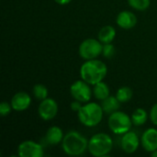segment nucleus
Wrapping results in <instances>:
<instances>
[{
	"instance_id": "b1692460",
	"label": "nucleus",
	"mask_w": 157,
	"mask_h": 157,
	"mask_svg": "<svg viewBox=\"0 0 157 157\" xmlns=\"http://www.w3.org/2000/svg\"><path fill=\"white\" fill-rule=\"evenodd\" d=\"M150 120L152 121L153 124L156 125L157 126V103L155 104L150 111Z\"/></svg>"
},
{
	"instance_id": "ddd939ff",
	"label": "nucleus",
	"mask_w": 157,
	"mask_h": 157,
	"mask_svg": "<svg viewBox=\"0 0 157 157\" xmlns=\"http://www.w3.org/2000/svg\"><path fill=\"white\" fill-rule=\"evenodd\" d=\"M116 22L119 27L124 29H131L137 24V17L132 11L124 10L119 13L116 18Z\"/></svg>"
},
{
	"instance_id": "a211bd4d",
	"label": "nucleus",
	"mask_w": 157,
	"mask_h": 157,
	"mask_svg": "<svg viewBox=\"0 0 157 157\" xmlns=\"http://www.w3.org/2000/svg\"><path fill=\"white\" fill-rule=\"evenodd\" d=\"M131 118H132V124H134L135 126H142L147 121L148 114L145 109H137L134 110V112L132 113Z\"/></svg>"
},
{
	"instance_id": "aec40b11",
	"label": "nucleus",
	"mask_w": 157,
	"mask_h": 157,
	"mask_svg": "<svg viewBox=\"0 0 157 157\" xmlns=\"http://www.w3.org/2000/svg\"><path fill=\"white\" fill-rule=\"evenodd\" d=\"M32 93L38 100H43L48 98V89L45 86L41 84H37L33 86Z\"/></svg>"
},
{
	"instance_id": "423d86ee",
	"label": "nucleus",
	"mask_w": 157,
	"mask_h": 157,
	"mask_svg": "<svg viewBox=\"0 0 157 157\" xmlns=\"http://www.w3.org/2000/svg\"><path fill=\"white\" fill-rule=\"evenodd\" d=\"M103 43L96 39H86L83 40L79 46L78 52L81 58L85 60L97 59L100 54H102Z\"/></svg>"
},
{
	"instance_id": "6e6552de",
	"label": "nucleus",
	"mask_w": 157,
	"mask_h": 157,
	"mask_svg": "<svg viewBox=\"0 0 157 157\" xmlns=\"http://www.w3.org/2000/svg\"><path fill=\"white\" fill-rule=\"evenodd\" d=\"M43 154V147L31 140L22 142L17 147V155L20 157H41Z\"/></svg>"
},
{
	"instance_id": "412c9836",
	"label": "nucleus",
	"mask_w": 157,
	"mask_h": 157,
	"mask_svg": "<svg viewBox=\"0 0 157 157\" xmlns=\"http://www.w3.org/2000/svg\"><path fill=\"white\" fill-rule=\"evenodd\" d=\"M128 3L131 7L135 10L144 11L146 10L151 4V0H128Z\"/></svg>"
},
{
	"instance_id": "4be33fe9",
	"label": "nucleus",
	"mask_w": 157,
	"mask_h": 157,
	"mask_svg": "<svg viewBox=\"0 0 157 157\" xmlns=\"http://www.w3.org/2000/svg\"><path fill=\"white\" fill-rule=\"evenodd\" d=\"M115 47L112 43H105L103 44V50L102 54L105 58H111L115 54Z\"/></svg>"
},
{
	"instance_id": "dca6fc26",
	"label": "nucleus",
	"mask_w": 157,
	"mask_h": 157,
	"mask_svg": "<svg viewBox=\"0 0 157 157\" xmlns=\"http://www.w3.org/2000/svg\"><path fill=\"white\" fill-rule=\"evenodd\" d=\"M116 37V29L110 26L107 25L100 29L98 32V40L103 43H111Z\"/></svg>"
},
{
	"instance_id": "a878e982",
	"label": "nucleus",
	"mask_w": 157,
	"mask_h": 157,
	"mask_svg": "<svg viewBox=\"0 0 157 157\" xmlns=\"http://www.w3.org/2000/svg\"><path fill=\"white\" fill-rule=\"evenodd\" d=\"M57 4L61 5V6H64V5H68L69 3L72 2V0H54Z\"/></svg>"
},
{
	"instance_id": "7ed1b4c3",
	"label": "nucleus",
	"mask_w": 157,
	"mask_h": 157,
	"mask_svg": "<svg viewBox=\"0 0 157 157\" xmlns=\"http://www.w3.org/2000/svg\"><path fill=\"white\" fill-rule=\"evenodd\" d=\"M103 109L101 105L95 102H87L77 112L80 122L86 127L98 125L103 119Z\"/></svg>"
},
{
	"instance_id": "20e7f679",
	"label": "nucleus",
	"mask_w": 157,
	"mask_h": 157,
	"mask_svg": "<svg viewBox=\"0 0 157 157\" xmlns=\"http://www.w3.org/2000/svg\"><path fill=\"white\" fill-rule=\"evenodd\" d=\"M113 147L112 138L103 132L94 134L88 141V152L96 157L106 156Z\"/></svg>"
},
{
	"instance_id": "6ab92c4d",
	"label": "nucleus",
	"mask_w": 157,
	"mask_h": 157,
	"mask_svg": "<svg viewBox=\"0 0 157 157\" xmlns=\"http://www.w3.org/2000/svg\"><path fill=\"white\" fill-rule=\"evenodd\" d=\"M133 92L132 89L129 86H122L118 89L116 93V98L121 103H126L132 98Z\"/></svg>"
},
{
	"instance_id": "393cba45",
	"label": "nucleus",
	"mask_w": 157,
	"mask_h": 157,
	"mask_svg": "<svg viewBox=\"0 0 157 157\" xmlns=\"http://www.w3.org/2000/svg\"><path fill=\"white\" fill-rule=\"evenodd\" d=\"M82 102H80V101H78V100H75V101H73L72 103H71V109L73 110V111H75V112H78L79 110H80V109L82 108Z\"/></svg>"
},
{
	"instance_id": "bb28decb",
	"label": "nucleus",
	"mask_w": 157,
	"mask_h": 157,
	"mask_svg": "<svg viewBox=\"0 0 157 157\" xmlns=\"http://www.w3.org/2000/svg\"><path fill=\"white\" fill-rule=\"evenodd\" d=\"M151 156L157 157V150H155V151H154V152H152V153H151Z\"/></svg>"
},
{
	"instance_id": "f03ea898",
	"label": "nucleus",
	"mask_w": 157,
	"mask_h": 157,
	"mask_svg": "<svg viewBox=\"0 0 157 157\" xmlns=\"http://www.w3.org/2000/svg\"><path fill=\"white\" fill-rule=\"evenodd\" d=\"M62 148L66 155L78 156L88 149V141L80 132L71 131L64 135L62 142Z\"/></svg>"
},
{
	"instance_id": "f8f14e48",
	"label": "nucleus",
	"mask_w": 157,
	"mask_h": 157,
	"mask_svg": "<svg viewBox=\"0 0 157 157\" xmlns=\"http://www.w3.org/2000/svg\"><path fill=\"white\" fill-rule=\"evenodd\" d=\"M31 103V98L24 91L16 93L11 99L12 109L16 111H23L29 108Z\"/></svg>"
},
{
	"instance_id": "0eeeda50",
	"label": "nucleus",
	"mask_w": 157,
	"mask_h": 157,
	"mask_svg": "<svg viewBox=\"0 0 157 157\" xmlns=\"http://www.w3.org/2000/svg\"><path fill=\"white\" fill-rule=\"evenodd\" d=\"M70 93L74 99L82 103H87L91 99L93 90H91L89 84L82 79L77 80L72 84L70 87Z\"/></svg>"
},
{
	"instance_id": "1a4fd4ad",
	"label": "nucleus",
	"mask_w": 157,
	"mask_h": 157,
	"mask_svg": "<svg viewBox=\"0 0 157 157\" xmlns=\"http://www.w3.org/2000/svg\"><path fill=\"white\" fill-rule=\"evenodd\" d=\"M58 109L59 107L57 102L53 98H47L40 101L38 112L39 116L43 121H51L57 115Z\"/></svg>"
},
{
	"instance_id": "2eb2a0df",
	"label": "nucleus",
	"mask_w": 157,
	"mask_h": 157,
	"mask_svg": "<svg viewBox=\"0 0 157 157\" xmlns=\"http://www.w3.org/2000/svg\"><path fill=\"white\" fill-rule=\"evenodd\" d=\"M101 107L104 110V113L110 115L111 113L119 110V109L121 108V102L118 100L116 96H109L106 99L102 100Z\"/></svg>"
},
{
	"instance_id": "9b49d317",
	"label": "nucleus",
	"mask_w": 157,
	"mask_h": 157,
	"mask_svg": "<svg viewBox=\"0 0 157 157\" xmlns=\"http://www.w3.org/2000/svg\"><path fill=\"white\" fill-rule=\"evenodd\" d=\"M141 144L143 148L148 152L152 153L157 150V130L155 128L147 129L142 135Z\"/></svg>"
},
{
	"instance_id": "9d476101",
	"label": "nucleus",
	"mask_w": 157,
	"mask_h": 157,
	"mask_svg": "<svg viewBox=\"0 0 157 157\" xmlns=\"http://www.w3.org/2000/svg\"><path fill=\"white\" fill-rule=\"evenodd\" d=\"M140 145V139L138 135L133 132H128L123 134L121 141V149L127 153V154H133L135 153Z\"/></svg>"
},
{
	"instance_id": "5701e85b",
	"label": "nucleus",
	"mask_w": 157,
	"mask_h": 157,
	"mask_svg": "<svg viewBox=\"0 0 157 157\" xmlns=\"http://www.w3.org/2000/svg\"><path fill=\"white\" fill-rule=\"evenodd\" d=\"M11 109H13L11 103L9 104L8 102L4 101L0 104V115L1 116H3V117L7 116L11 112Z\"/></svg>"
},
{
	"instance_id": "4468645a",
	"label": "nucleus",
	"mask_w": 157,
	"mask_h": 157,
	"mask_svg": "<svg viewBox=\"0 0 157 157\" xmlns=\"http://www.w3.org/2000/svg\"><path fill=\"white\" fill-rule=\"evenodd\" d=\"M63 137H64L63 132L60 127L52 126L51 128L48 129L46 132L45 140L51 145H57L59 144H62Z\"/></svg>"
},
{
	"instance_id": "f3484780",
	"label": "nucleus",
	"mask_w": 157,
	"mask_h": 157,
	"mask_svg": "<svg viewBox=\"0 0 157 157\" xmlns=\"http://www.w3.org/2000/svg\"><path fill=\"white\" fill-rule=\"evenodd\" d=\"M93 95L98 100H101L102 101V100L106 99L108 97L110 96V91H109V86L106 83H104L103 81H101V82L94 85Z\"/></svg>"
},
{
	"instance_id": "39448f33",
	"label": "nucleus",
	"mask_w": 157,
	"mask_h": 157,
	"mask_svg": "<svg viewBox=\"0 0 157 157\" xmlns=\"http://www.w3.org/2000/svg\"><path fill=\"white\" fill-rule=\"evenodd\" d=\"M110 131L115 134H124L128 132L132 125V118L125 112L117 110L111 113L108 121Z\"/></svg>"
},
{
	"instance_id": "f257e3e1",
	"label": "nucleus",
	"mask_w": 157,
	"mask_h": 157,
	"mask_svg": "<svg viewBox=\"0 0 157 157\" xmlns=\"http://www.w3.org/2000/svg\"><path fill=\"white\" fill-rule=\"evenodd\" d=\"M108 73L107 65L98 59L86 60L80 68L81 78L89 85H96L106 77Z\"/></svg>"
}]
</instances>
